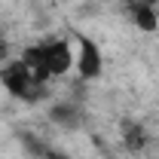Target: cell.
<instances>
[{
  "label": "cell",
  "mask_w": 159,
  "mask_h": 159,
  "mask_svg": "<svg viewBox=\"0 0 159 159\" xmlns=\"http://www.w3.org/2000/svg\"><path fill=\"white\" fill-rule=\"evenodd\" d=\"M0 86L19 101H28V104H37V101L46 98V86H40L31 67L21 58H9L3 67H0Z\"/></svg>",
  "instance_id": "obj_1"
},
{
  "label": "cell",
  "mask_w": 159,
  "mask_h": 159,
  "mask_svg": "<svg viewBox=\"0 0 159 159\" xmlns=\"http://www.w3.org/2000/svg\"><path fill=\"white\" fill-rule=\"evenodd\" d=\"M40 58H43V67H46L49 80H55L74 70L77 55H74L67 40H46V43H40Z\"/></svg>",
  "instance_id": "obj_2"
},
{
  "label": "cell",
  "mask_w": 159,
  "mask_h": 159,
  "mask_svg": "<svg viewBox=\"0 0 159 159\" xmlns=\"http://www.w3.org/2000/svg\"><path fill=\"white\" fill-rule=\"evenodd\" d=\"M74 67H77L80 80H86V83H92V80H98L101 74H104V55H101V46L92 37L80 34V31H77V61H74Z\"/></svg>",
  "instance_id": "obj_3"
},
{
  "label": "cell",
  "mask_w": 159,
  "mask_h": 159,
  "mask_svg": "<svg viewBox=\"0 0 159 159\" xmlns=\"http://www.w3.org/2000/svg\"><path fill=\"white\" fill-rule=\"evenodd\" d=\"M119 135H122V144H125L129 153H141V150L147 147V129L141 125L138 119H122Z\"/></svg>",
  "instance_id": "obj_4"
},
{
  "label": "cell",
  "mask_w": 159,
  "mask_h": 159,
  "mask_svg": "<svg viewBox=\"0 0 159 159\" xmlns=\"http://www.w3.org/2000/svg\"><path fill=\"white\" fill-rule=\"evenodd\" d=\"M129 16L135 21V28L144 31V34H153L159 28V16H156V9H153L150 3H132V6H129Z\"/></svg>",
  "instance_id": "obj_5"
},
{
  "label": "cell",
  "mask_w": 159,
  "mask_h": 159,
  "mask_svg": "<svg viewBox=\"0 0 159 159\" xmlns=\"http://www.w3.org/2000/svg\"><path fill=\"white\" fill-rule=\"evenodd\" d=\"M49 119L58 125V129H77L80 122H83V113H80L77 104H52L49 107Z\"/></svg>",
  "instance_id": "obj_6"
},
{
  "label": "cell",
  "mask_w": 159,
  "mask_h": 159,
  "mask_svg": "<svg viewBox=\"0 0 159 159\" xmlns=\"http://www.w3.org/2000/svg\"><path fill=\"white\" fill-rule=\"evenodd\" d=\"M21 144L28 147V153H31V156H37V159H43V153L49 150V147H46L40 138H34V135H21Z\"/></svg>",
  "instance_id": "obj_7"
},
{
  "label": "cell",
  "mask_w": 159,
  "mask_h": 159,
  "mask_svg": "<svg viewBox=\"0 0 159 159\" xmlns=\"http://www.w3.org/2000/svg\"><path fill=\"white\" fill-rule=\"evenodd\" d=\"M43 159H70L67 153H61V150H55V147H49L46 153H43Z\"/></svg>",
  "instance_id": "obj_8"
},
{
  "label": "cell",
  "mask_w": 159,
  "mask_h": 159,
  "mask_svg": "<svg viewBox=\"0 0 159 159\" xmlns=\"http://www.w3.org/2000/svg\"><path fill=\"white\" fill-rule=\"evenodd\" d=\"M0 61H3V64L9 61V43H6V40H0Z\"/></svg>",
  "instance_id": "obj_9"
},
{
  "label": "cell",
  "mask_w": 159,
  "mask_h": 159,
  "mask_svg": "<svg viewBox=\"0 0 159 159\" xmlns=\"http://www.w3.org/2000/svg\"><path fill=\"white\" fill-rule=\"evenodd\" d=\"M122 3H125V6H132V3H150V6H156L159 0H122Z\"/></svg>",
  "instance_id": "obj_10"
}]
</instances>
